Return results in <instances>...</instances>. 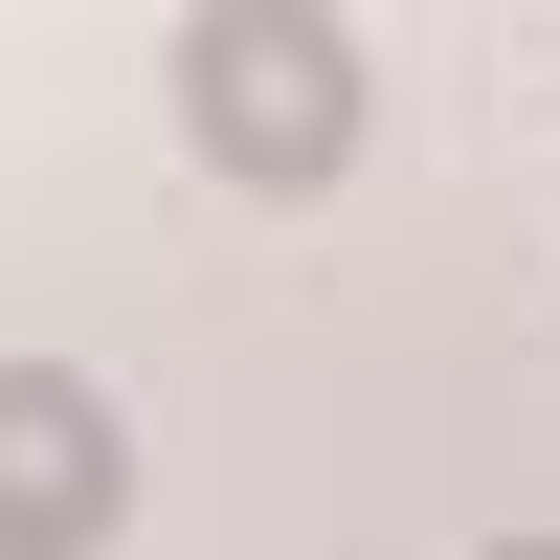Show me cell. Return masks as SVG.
Wrapping results in <instances>:
<instances>
[{"label":"cell","mask_w":560,"mask_h":560,"mask_svg":"<svg viewBox=\"0 0 560 560\" xmlns=\"http://www.w3.org/2000/svg\"><path fill=\"white\" fill-rule=\"evenodd\" d=\"M179 135H202L247 202H314V179L359 158V23H314V0H202V23H179Z\"/></svg>","instance_id":"obj_1"},{"label":"cell","mask_w":560,"mask_h":560,"mask_svg":"<svg viewBox=\"0 0 560 560\" xmlns=\"http://www.w3.org/2000/svg\"><path fill=\"white\" fill-rule=\"evenodd\" d=\"M113 516H135V427H113V382L0 359V560H90Z\"/></svg>","instance_id":"obj_2"},{"label":"cell","mask_w":560,"mask_h":560,"mask_svg":"<svg viewBox=\"0 0 560 560\" xmlns=\"http://www.w3.org/2000/svg\"><path fill=\"white\" fill-rule=\"evenodd\" d=\"M493 560H560V538H493Z\"/></svg>","instance_id":"obj_3"}]
</instances>
